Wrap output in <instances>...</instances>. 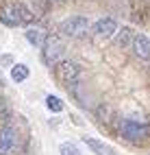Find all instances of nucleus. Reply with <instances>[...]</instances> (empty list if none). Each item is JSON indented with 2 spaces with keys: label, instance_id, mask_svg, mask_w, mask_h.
<instances>
[{
  "label": "nucleus",
  "instance_id": "3",
  "mask_svg": "<svg viewBox=\"0 0 150 155\" xmlns=\"http://www.w3.org/2000/svg\"><path fill=\"white\" fill-rule=\"evenodd\" d=\"M55 74L63 85H74L76 81L81 79V66H78L76 61H61V64L55 68Z\"/></svg>",
  "mask_w": 150,
  "mask_h": 155
},
{
  "label": "nucleus",
  "instance_id": "9",
  "mask_svg": "<svg viewBox=\"0 0 150 155\" xmlns=\"http://www.w3.org/2000/svg\"><path fill=\"white\" fill-rule=\"evenodd\" d=\"M24 37H26V42L28 44H33L35 48H39V46H44L46 44V33L42 28H28V31H24Z\"/></svg>",
  "mask_w": 150,
  "mask_h": 155
},
{
  "label": "nucleus",
  "instance_id": "2",
  "mask_svg": "<svg viewBox=\"0 0 150 155\" xmlns=\"http://www.w3.org/2000/svg\"><path fill=\"white\" fill-rule=\"evenodd\" d=\"M63 55H65V46H63L61 39L59 37H48L44 48H42V57H44L46 64L48 66H59Z\"/></svg>",
  "mask_w": 150,
  "mask_h": 155
},
{
  "label": "nucleus",
  "instance_id": "7",
  "mask_svg": "<svg viewBox=\"0 0 150 155\" xmlns=\"http://www.w3.org/2000/svg\"><path fill=\"white\" fill-rule=\"evenodd\" d=\"M133 50L135 55L142 59V61H150V39L146 35H135V42H133Z\"/></svg>",
  "mask_w": 150,
  "mask_h": 155
},
{
  "label": "nucleus",
  "instance_id": "14",
  "mask_svg": "<svg viewBox=\"0 0 150 155\" xmlns=\"http://www.w3.org/2000/svg\"><path fill=\"white\" fill-rule=\"evenodd\" d=\"M46 107L50 109V111H55V114H61L63 109H65V105H63V101L59 98V96H46Z\"/></svg>",
  "mask_w": 150,
  "mask_h": 155
},
{
  "label": "nucleus",
  "instance_id": "1",
  "mask_svg": "<svg viewBox=\"0 0 150 155\" xmlns=\"http://www.w3.org/2000/svg\"><path fill=\"white\" fill-rule=\"evenodd\" d=\"M120 133H122L124 140H131V142H139L148 138V125L146 122H139L135 118H124L120 122Z\"/></svg>",
  "mask_w": 150,
  "mask_h": 155
},
{
  "label": "nucleus",
  "instance_id": "4",
  "mask_svg": "<svg viewBox=\"0 0 150 155\" xmlns=\"http://www.w3.org/2000/svg\"><path fill=\"white\" fill-rule=\"evenodd\" d=\"M87 28H89V22L83 15H72V18L63 20V24H61V31L67 37H83L87 33Z\"/></svg>",
  "mask_w": 150,
  "mask_h": 155
},
{
  "label": "nucleus",
  "instance_id": "11",
  "mask_svg": "<svg viewBox=\"0 0 150 155\" xmlns=\"http://www.w3.org/2000/svg\"><path fill=\"white\" fill-rule=\"evenodd\" d=\"M0 22L7 24V26H17V24H20V18H17V13L13 11V7L2 9V11H0Z\"/></svg>",
  "mask_w": 150,
  "mask_h": 155
},
{
  "label": "nucleus",
  "instance_id": "13",
  "mask_svg": "<svg viewBox=\"0 0 150 155\" xmlns=\"http://www.w3.org/2000/svg\"><path fill=\"white\" fill-rule=\"evenodd\" d=\"M11 7H13V11H15L17 18H20V24H28V22L33 20V11H28L22 2H15V5H11Z\"/></svg>",
  "mask_w": 150,
  "mask_h": 155
},
{
  "label": "nucleus",
  "instance_id": "8",
  "mask_svg": "<svg viewBox=\"0 0 150 155\" xmlns=\"http://www.w3.org/2000/svg\"><path fill=\"white\" fill-rule=\"evenodd\" d=\"M83 142H85L96 155H117L113 147H109V144H105V142H98V140H94V138H87V136H85Z\"/></svg>",
  "mask_w": 150,
  "mask_h": 155
},
{
  "label": "nucleus",
  "instance_id": "12",
  "mask_svg": "<svg viewBox=\"0 0 150 155\" xmlns=\"http://www.w3.org/2000/svg\"><path fill=\"white\" fill-rule=\"evenodd\" d=\"M28 79V66L24 64H15L11 68V81H15V83H22V81Z\"/></svg>",
  "mask_w": 150,
  "mask_h": 155
},
{
  "label": "nucleus",
  "instance_id": "6",
  "mask_svg": "<svg viewBox=\"0 0 150 155\" xmlns=\"http://www.w3.org/2000/svg\"><path fill=\"white\" fill-rule=\"evenodd\" d=\"M92 31H94V35L100 37V39H102V37H111L117 31V22L113 18H100L98 22L92 26Z\"/></svg>",
  "mask_w": 150,
  "mask_h": 155
},
{
  "label": "nucleus",
  "instance_id": "16",
  "mask_svg": "<svg viewBox=\"0 0 150 155\" xmlns=\"http://www.w3.org/2000/svg\"><path fill=\"white\" fill-rule=\"evenodd\" d=\"M57 2H61V0H57Z\"/></svg>",
  "mask_w": 150,
  "mask_h": 155
},
{
  "label": "nucleus",
  "instance_id": "15",
  "mask_svg": "<svg viewBox=\"0 0 150 155\" xmlns=\"http://www.w3.org/2000/svg\"><path fill=\"white\" fill-rule=\"evenodd\" d=\"M59 151H61V155H81L78 147H76V144H72V142H63L61 147H59Z\"/></svg>",
  "mask_w": 150,
  "mask_h": 155
},
{
  "label": "nucleus",
  "instance_id": "10",
  "mask_svg": "<svg viewBox=\"0 0 150 155\" xmlns=\"http://www.w3.org/2000/svg\"><path fill=\"white\" fill-rule=\"evenodd\" d=\"M133 42H135L133 28L122 26V31H120V33H117V37H115V44H117V46H122V48H126V46H133Z\"/></svg>",
  "mask_w": 150,
  "mask_h": 155
},
{
  "label": "nucleus",
  "instance_id": "5",
  "mask_svg": "<svg viewBox=\"0 0 150 155\" xmlns=\"http://www.w3.org/2000/svg\"><path fill=\"white\" fill-rule=\"evenodd\" d=\"M17 144V133L11 125L0 129V155H11Z\"/></svg>",
  "mask_w": 150,
  "mask_h": 155
}]
</instances>
